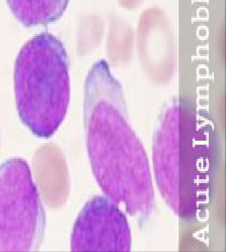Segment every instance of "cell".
Listing matches in <instances>:
<instances>
[{
	"label": "cell",
	"mask_w": 226,
	"mask_h": 252,
	"mask_svg": "<svg viewBox=\"0 0 226 252\" xmlns=\"http://www.w3.org/2000/svg\"><path fill=\"white\" fill-rule=\"evenodd\" d=\"M52 47L39 49L28 44L17 58L14 68L20 117L34 134L45 138L60 126L69 98L66 54L58 43L55 48Z\"/></svg>",
	"instance_id": "obj_1"
},
{
	"label": "cell",
	"mask_w": 226,
	"mask_h": 252,
	"mask_svg": "<svg viewBox=\"0 0 226 252\" xmlns=\"http://www.w3.org/2000/svg\"><path fill=\"white\" fill-rule=\"evenodd\" d=\"M38 214L37 191L26 161L7 160L0 165V251L29 250Z\"/></svg>",
	"instance_id": "obj_2"
}]
</instances>
